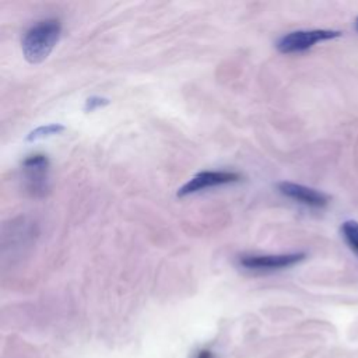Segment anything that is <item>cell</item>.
Returning a JSON list of instances; mask_svg holds the SVG:
<instances>
[{"label":"cell","instance_id":"7a4b0ae2","mask_svg":"<svg viewBox=\"0 0 358 358\" xmlns=\"http://www.w3.org/2000/svg\"><path fill=\"white\" fill-rule=\"evenodd\" d=\"M23 174L27 190L35 196L43 197L48 192L49 182V160L44 154H32L23 163Z\"/></svg>","mask_w":358,"mask_h":358},{"label":"cell","instance_id":"277c9868","mask_svg":"<svg viewBox=\"0 0 358 358\" xmlns=\"http://www.w3.org/2000/svg\"><path fill=\"white\" fill-rule=\"evenodd\" d=\"M305 259V254L287 255H245L240 258V265L252 271H274L294 266Z\"/></svg>","mask_w":358,"mask_h":358},{"label":"cell","instance_id":"9c48e42d","mask_svg":"<svg viewBox=\"0 0 358 358\" xmlns=\"http://www.w3.org/2000/svg\"><path fill=\"white\" fill-rule=\"evenodd\" d=\"M108 104H109V101H108L107 98H101V97H91V98H89V100H87L85 109H86L87 112H93V111H96L97 108H101V107H104V105H108Z\"/></svg>","mask_w":358,"mask_h":358},{"label":"cell","instance_id":"8992f818","mask_svg":"<svg viewBox=\"0 0 358 358\" xmlns=\"http://www.w3.org/2000/svg\"><path fill=\"white\" fill-rule=\"evenodd\" d=\"M278 190H280L284 196L293 199V201L302 203L309 208L321 209L328 206L329 203V196L325 194L324 192H320L316 189L298 185V183H291V182H282L278 183Z\"/></svg>","mask_w":358,"mask_h":358},{"label":"cell","instance_id":"8fae6325","mask_svg":"<svg viewBox=\"0 0 358 358\" xmlns=\"http://www.w3.org/2000/svg\"><path fill=\"white\" fill-rule=\"evenodd\" d=\"M355 30H357V31H358V17H357V19H355Z\"/></svg>","mask_w":358,"mask_h":358},{"label":"cell","instance_id":"52a82bcc","mask_svg":"<svg viewBox=\"0 0 358 358\" xmlns=\"http://www.w3.org/2000/svg\"><path fill=\"white\" fill-rule=\"evenodd\" d=\"M342 231L350 247L358 252V223L354 220H348L343 223Z\"/></svg>","mask_w":358,"mask_h":358},{"label":"cell","instance_id":"5b68a950","mask_svg":"<svg viewBox=\"0 0 358 358\" xmlns=\"http://www.w3.org/2000/svg\"><path fill=\"white\" fill-rule=\"evenodd\" d=\"M241 181V175L238 172L231 171H205L199 172L194 175L190 181H188L179 190L178 196L183 197L188 194H193L197 192H202L209 188L220 186V185H228Z\"/></svg>","mask_w":358,"mask_h":358},{"label":"cell","instance_id":"3957f363","mask_svg":"<svg viewBox=\"0 0 358 358\" xmlns=\"http://www.w3.org/2000/svg\"><path fill=\"white\" fill-rule=\"evenodd\" d=\"M340 31L333 30H309V31H294L284 35L277 43V49L282 54H295L302 52L313 45L329 41V39L340 36Z\"/></svg>","mask_w":358,"mask_h":358},{"label":"cell","instance_id":"ba28073f","mask_svg":"<svg viewBox=\"0 0 358 358\" xmlns=\"http://www.w3.org/2000/svg\"><path fill=\"white\" fill-rule=\"evenodd\" d=\"M63 131H65V128H63L62 125H56V124H54V125H47V126H41V128H38V129L32 131V132L28 135L27 140H28V142H34V140H39V139H45V137L58 135V133H60V132H63Z\"/></svg>","mask_w":358,"mask_h":358},{"label":"cell","instance_id":"6da1fadb","mask_svg":"<svg viewBox=\"0 0 358 358\" xmlns=\"http://www.w3.org/2000/svg\"><path fill=\"white\" fill-rule=\"evenodd\" d=\"M62 32L60 21L47 19L34 24L23 36L21 49L27 62L36 65L44 62L56 47Z\"/></svg>","mask_w":358,"mask_h":358},{"label":"cell","instance_id":"30bf717a","mask_svg":"<svg viewBox=\"0 0 358 358\" xmlns=\"http://www.w3.org/2000/svg\"><path fill=\"white\" fill-rule=\"evenodd\" d=\"M196 358H214V355H213L210 351H205V350H202V351H199V353H197Z\"/></svg>","mask_w":358,"mask_h":358}]
</instances>
